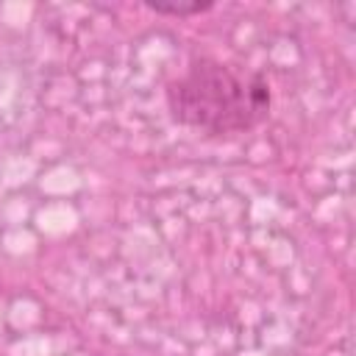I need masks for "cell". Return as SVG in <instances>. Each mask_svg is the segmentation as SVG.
I'll use <instances>...</instances> for the list:
<instances>
[{
    "label": "cell",
    "instance_id": "1",
    "mask_svg": "<svg viewBox=\"0 0 356 356\" xmlns=\"http://www.w3.org/2000/svg\"><path fill=\"white\" fill-rule=\"evenodd\" d=\"M156 11H164V14H192V11H203L209 8V3H192V6H181V3H150Z\"/></svg>",
    "mask_w": 356,
    "mask_h": 356
}]
</instances>
